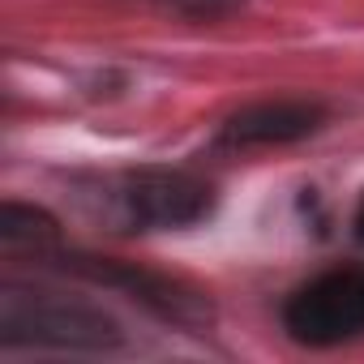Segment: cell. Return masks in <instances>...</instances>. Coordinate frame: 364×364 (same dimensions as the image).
Segmentation results:
<instances>
[{
  "label": "cell",
  "instance_id": "1",
  "mask_svg": "<svg viewBox=\"0 0 364 364\" xmlns=\"http://www.w3.org/2000/svg\"><path fill=\"white\" fill-rule=\"evenodd\" d=\"M0 343L5 347H65V351H103L120 343V326L86 304L56 291L5 287L0 291Z\"/></svg>",
  "mask_w": 364,
  "mask_h": 364
},
{
  "label": "cell",
  "instance_id": "2",
  "mask_svg": "<svg viewBox=\"0 0 364 364\" xmlns=\"http://www.w3.org/2000/svg\"><path fill=\"white\" fill-rule=\"evenodd\" d=\"M283 326L304 347H338L364 334V270L338 266L291 291Z\"/></svg>",
  "mask_w": 364,
  "mask_h": 364
},
{
  "label": "cell",
  "instance_id": "3",
  "mask_svg": "<svg viewBox=\"0 0 364 364\" xmlns=\"http://www.w3.org/2000/svg\"><path fill=\"white\" fill-rule=\"evenodd\" d=\"M215 206V189L189 171H133L112 189V215L129 232L150 228H189Z\"/></svg>",
  "mask_w": 364,
  "mask_h": 364
},
{
  "label": "cell",
  "instance_id": "4",
  "mask_svg": "<svg viewBox=\"0 0 364 364\" xmlns=\"http://www.w3.org/2000/svg\"><path fill=\"white\" fill-rule=\"evenodd\" d=\"M321 120H326V112L317 103L270 99V103H253V107L236 112L223 124V141L228 146H287V141H300V137L317 133Z\"/></svg>",
  "mask_w": 364,
  "mask_h": 364
},
{
  "label": "cell",
  "instance_id": "5",
  "mask_svg": "<svg viewBox=\"0 0 364 364\" xmlns=\"http://www.w3.org/2000/svg\"><path fill=\"white\" fill-rule=\"evenodd\" d=\"M0 240H5V249H18V245H48L56 240V223L35 210V206H18L9 202L5 215H0Z\"/></svg>",
  "mask_w": 364,
  "mask_h": 364
},
{
  "label": "cell",
  "instance_id": "6",
  "mask_svg": "<svg viewBox=\"0 0 364 364\" xmlns=\"http://www.w3.org/2000/svg\"><path fill=\"white\" fill-rule=\"evenodd\" d=\"M167 5L176 14H185V18H198V22H215V18H228L236 14L245 0H167Z\"/></svg>",
  "mask_w": 364,
  "mask_h": 364
},
{
  "label": "cell",
  "instance_id": "7",
  "mask_svg": "<svg viewBox=\"0 0 364 364\" xmlns=\"http://www.w3.org/2000/svg\"><path fill=\"white\" fill-rule=\"evenodd\" d=\"M355 236L364 240V198H360V206H355Z\"/></svg>",
  "mask_w": 364,
  "mask_h": 364
}]
</instances>
